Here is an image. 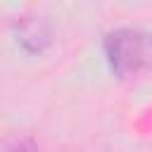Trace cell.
<instances>
[{"mask_svg": "<svg viewBox=\"0 0 152 152\" xmlns=\"http://www.w3.org/2000/svg\"><path fill=\"white\" fill-rule=\"evenodd\" d=\"M102 50L119 78L152 71V33L142 28H114L104 36Z\"/></svg>", "mask_w": 152, "mask_h": 152, "instance_id": "6da1fadb", "label": "cell"}, {"mask_svg": "<svg viewBox=\"0 0 152 152\" xmlns=\"http://www.w3.org/2000/svg\"><path fill=\"white\" fill-rule=\"evenodd\" d=\"M17 36H19V43H21L28 52H43V50L50 45V40H52L50 26H48L43 19H36V17L24 19V21L19 24Z\"/></svg>", "mask_w": 152, "mask_h": 152, "instance_id": "7a4b0ae2", "label": "cell"}, {"mask_svg": "<svg viewBox=\"0 0 152 152\" xmlns=\"http://www.w3.org/2000/svg\"><path fill=\"white\" fill-rule=\"evenodd\" d=\"M0 152H38V147H36V142L31 138L14 135V138L0 140Z\"/></svg>", "mask_w": 152, "mask_h": 152, "instance_id": "3957f363", "label": "cell"}]
</instances>
